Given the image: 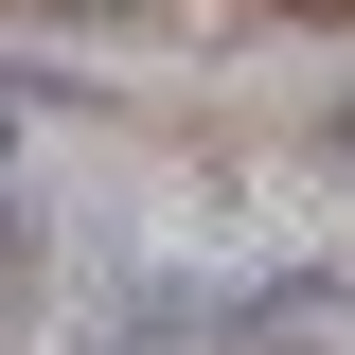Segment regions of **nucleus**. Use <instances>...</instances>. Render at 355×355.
<instances>
[{"label": "nucleus", "mask_w": 355, "mask_h": 355, "mask_svg": "<svg viewBox=\"0 0 355 355\" xmlns=\"http://www.w3.org/2000/svg\"><path fill=\"white\" fill-rule=\"evenodd\" d=\"M0 249H18V196H0Z\"/></svg>", "instance_id": "f257e3e1"}]
</instances>
